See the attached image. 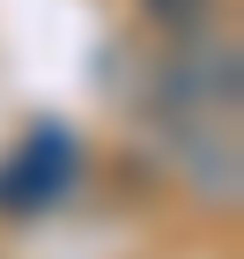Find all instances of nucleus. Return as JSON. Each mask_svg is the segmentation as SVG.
Segmentation results:
<instances>
[{
  "label": "nucleus",
  "mask_w": 244,
  "mask_h": 259,
  "mask_svg": "<svg viewBox=\"0 0 244 259\" xmlns=\"http://www.w3.org/2000/svg\"><path fill=\"white\" fill-rule=\"evenodd\" d=\"M185 52L156 67V104L170 119H215L237 111V45L229 37H178Z\"/></svg>",
  "instance_id": "f257e3e1"
},
{
  "label": "nucleus",
  "mask_w": 244,
  "mask_h": 259,
  "mask_svg": "<svg viewBox=\"0 0 244 259\" xmlns=\"http://www.w3.org/2000/svg\"><path fill=\"white\" fill-rule=\"evenodd\" d=\"M74 134H67V126H30V134H22V148L8 163H0V215H44V207H52V200L67 193V185H74Z\"/></svg>",
  "instance_id": "f03ea898"
},
{
  "label": "nucleus",
  "mask_w": 244,
  "mask_h": 259,
  "mask_svg": "<svg viewBox=\"0 0 244 259\" xmlns=\"http://www.w3.org/2000/svg\"><path fill=\"white\" fill-rule=\"evenodd\" d=\"M141 15L156 22L163 37H207V22H215V0H141Z\"/></svg>",
  "instance_id": "7ed1b4c3"
}]
</instances>
